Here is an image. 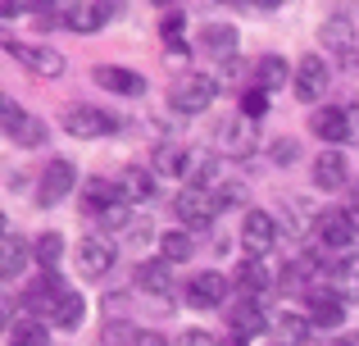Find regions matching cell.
<instances>
[{"mask_svg":"<svg viewBox=\"0 0 359 346\" xmlns=\"http://www.w3.org/2000/svg\"><path fill=\"white\" fill-rule=\"evenodd\" d=\"M219 346H245V342L241 338H228V342H219Z\"/></svg>","mask_w":359,"mask_h":346,"instance_id":"obj_44","label":"cell"},{"mask_svg":"<svg viewBox=\"0 0 359 346\" xmlns=\"http://www.w3.org/2000/svg\"><path fill=\"white\" fill-rule=\"evenodd\" d=\"M250 73H255V87H259V91H278V87H287V82H296L282 55H264V60H255Z\"/></svg>","mask_w":359,"mask_h":346,"instance_id":"obj_21","label":"cell"},{"mask_svg":"<svg viewBox=\"0 0 359 346\" xmlns=\"http://www.w3.org/2000/svg\"><path fill=\"white\" fill-rule=\"evenodd\" d=\"M173 214L187 223V228H214V219H219V201H214V192H205V187H187V192H177L173 201Z\"/></svg>","mask_w":359,"mask_h":346,"instance_id":"obj_2","label":"cell"},{"mask_svg":"<svg viewBox=\"0 0 359 346\" xmlns=\"http://www.w3.org/2000/svg\"><path fill=\"white\" fill-rule=\"evenodd\" d=\"M346 128H351V142H359V105H346Z\"/></svg>","mask_w":359,"mask_h":346,"instance_id":"obj_40","label":"cell"},{"mask_svg":"<svg viewBox=\"0 0 359 346\" xmlns=\"http://www.w3.org/2000/svg\"><path fill=\"white\" fill-rule=\"evenodd\" d=\"M73 260H78V274L82 278H105L114 269V246L105 237H82L73 246Z\"/></svg>","mask_w":359,"mask_h":346,"instance_id":"obj_10","label":"cell"},{"mask_svg":"<svg viewBox=\"0 0 359 346\" xmlns=\"http://www.w3.org/2000/svg\"><path fill=\"white\" fill-rule=\"evenodd\" d=\"M346 301L337 292H309V324L314 328H341Z\"/></svg>","mask_w":359,"mask_h":346,"instance_id":"obj_18","label":"cell"},{"mask_svg":"<svg viewBox=\"0 0 359 346\" xmlns=\"http://www.w3.org/2000/svg\"><path fill=\"white\" fill-rule=\"evenodd\" d=\"M114 128H118V119L105 114V109H96V105H73V109H64V133H69V137H82V142L109 137Z\"/></svg>","mask_w":359,"mask_h":346,"instance_id":"obj_3","label":"cell"},{"mask_svg":"<svg viewBox=\"0 0 359 346\" xmlns=\"http://www.w3.org/2000/svg\"><path fill=\"white\" fill-rule=\"evenodd\" d=\"M132 283H137L141 292L159 296V301H168V296H173V274H168V265H164V260H150V265H137Z\"/></svg>","mask_w":359,"mask_h":346,"instance_id":"obj_19","label":"cell"},{"mask_svg":"<svg viewBox=\"0 0 359 346\" xmlns=\"http://www.w3.org/2000/svg\"><path fill=\"white\" fill-rule=\"evenodd\" d=\"M173 346H219V342H214L210 333H201V328H187V333H182V338H177Z\"/></svg>","mask_w":359,"mask_h":346,"instance_id":"obj_39","label":"cell"},{"mask_svg":"<svg viewBox=\"0 0 359 346\" xmlns=\"http://www.w3.org/2000/svg\"><path fill=\"white\" fill-rule=\"evenodd\" d=\"M5 51L14 55V60H23L32 73H41V78H60V73H64V55L60 51H46V46H18V41H5Z\"/></svg>","mask_w":359,"mask_h":346,"instance_id":"obj_15","label":"cell"},{"mask_svg":"<svg viewBox=\"0 0 359 346\" xmlns=\"http://www.w3.org/2000/svg\"><path fill=\"white\" fill-rule=\"evenodd\" d=\"M337 346H359V338H341V342H337Z\"/></svg>","mask_w":359,"mask_h":346,"instance_id":"obj_43","label":"cell"},{"mask_svg":"<svg viewBox=\"0 0 359 346\" xmlns=\"http://www.w3.org/2000/svg\"><path fill=\"white\" fill-rule=\"evenodd\" d=\"M332 283H337V296H341V301H359V255L341 260V265L332 269Z\"/></svg>","mask_w":359,"mask_h":346,"instance_id":"obj_30","label":"cell"},{"mask_svg":"<svg viewBox=\"0 0 359 346\" xmlns=\"http://www.w3.org/2000/svg\"><path fill=\"white\" fill-rule=\"evenodd\" d=\"M182 27H187V14L182 9H168L164 18H159V36H164V46H182Z\"/></svg>","mask_w":359,"mask_h":346,"instance_id":"obj_34","label":"cell"},{"mask_svg":"<svg viewBox=\"0 0 359 346\" xmlns=\"http://www.w3.org/2000/svg\"><path fill=\"white\" fill-rule=\"evenodd\" d=\"M296 155H300V146L291 142V137H282V142H273V160H278V164H291Z\"/></svg>","mask_w":359,"mask_h":346,"instance_id":"obj_38","label":"cell"},{"mask_svg":"<svg viewBox=\"0 0 359 346\" xmlns=\"http://www.w3.org/2000/svg\"><path fill=\"white\" fill-rule=\"evenodd\" d=\"M109 18H114L109 5H64L60 9V23L69 27V32H100Z\"/></svg>","mask_w":359,"mask_h":346,"instance_id":"obj_16","label":"cell"},{"mask_svg":"<svg viewBox=\"0 0 359 346\" xmlns=\"http://www.w3.org/2000/svg\"><path fill=\"white\" fill-rule=\"evenodd\" d=\"M27 251H32V246H27V241L18 237V232H9V237H5V260H0V274H5L9 283H14V278L23 274V265H27Z\"/></svg>","mask_w":359,"mask_h":346,"instance_id":"obj_28","label":"cell"},{"mask_svg":"<svg viewBox=\"0 0 359 346\" xmlns=\"http://www.w3.org/2000/svg\"><path fill=\"white\" fill-rule=\"evenodd\" d=\"M241 114H245V119H264V114H269V91L245 87V91H241Z\"/></svg>","mask_w":359,"mask_h":346,"instance_id":"obj_35","label":"cell"},{"mask_svg":"<svg viewBox=\"0 0 359 346\" xmlns=\"http://www.w3.org/2000/svg\"><path fill=\"white\" fill-rule=\"evenodd\" d=\"M318 241H323L327 251H351L359 241V223L346 210H327L323 219H318Z\"/></svg>","mask_w":359,"mask_h":346,"instance_id":"obj_12","label":"cell"},{"mask_svg":"<svg viewBox=\"0 0 359 346\" xmlns=\"http://www.w3.org/2000/svg\"><path fill=\"white\" fill-rule=\"evenodd\" d=\"M41 319L55 324V328H64V333H73V328H82V319H87V301H82V292H73V287H60V292L50 296V305H46Z\"/></svg>","mask_w":359,"mask_h":346,"instance_id":"obj_7","label":"cell"},{"mask_svg":"<svg viewBox=\"0 0 359 346\" xmlns=\"http://www.w3.org/2000/svg\"><path fill=\"white\" fill-rule=\"evenodd\" d=\"M0 114H5V137H14L18 146H41L46 142V124L36 114H27L18 100H0Z\"/></svg>","mask_w":359,"mask_h":346,"instance_id":"obj_5","label":"cell"},{"mask_svg":"<svg viewBox=\"0 0 359 346\" xmlns=\"http://www.w3.org/2000/svg\"><path fill=\"white\" fill-rule=\"evenodd\" d=\"M201 46L210 55H223V60H232V46H237V27H228V23H210L201 32Z\"/></svg>","mask_w":359,"mask_h":346,"instance_id":"obj_26","label":"cell"},{"mask_svg":"<svg viewBox=\"0 0 359 346\" xmlns=\"http://www.w3.org/2000/svg\"><path fill=\"white\" fill-rule=\"evenodd\" d=\"M273 328H278L282 346H287V342H305V338H309V328H314V324H309L305 314H278V319H273Z\"/></svg>","mask_w":359,"mask_h":346,"instance_id":"obj_32","label":"cell"},{"mask_svg":"<svg viewBox=\"0 0 359 346\" xmlns=\"http://www.w3.org/2000/svg\"><path fill=\"white\" fill-rule=\"evenodd\" d=\"M296 96L300 100H323L327 96V60L323 55H305V60L296 64Z\"/></svg>","mask_w":359,"mask_h":346,"instance_id":"obj_13","label":"cell"},{"mask_svg":"<svg viewBox=\"0 0 359 346\" xmlns=\"http://www.w3.org/2000/svg\"><path fill=\"white\" fill-rule=\"evenodd\" d=\"M187 305L191 310H214V305H223V296H228V278L219 274V269H205V274H196L191 283H187Z\"/></svg>","mask_w":359,"mask_h":346,"instance_id":"obj_11","label":"cell"},{"mask_svg":"<svg viewBox=\"0 0 359 346\" xmlns=\"http://www.w3.org/2000/svg\"><path fill=\"white\" fill-rule=\"evenodd\" d=\"M309 133L314 137H323L327 142V151H332L337 142H351V128H346V109H314V114H309Z\"/></svg>","mask_w":359,"mask_h":346,"instance_id":"obj_17","label":"cell"},{"mask_svg":"<svg viewBox=\"0 0 359 346\" xmlns=\"http://www.w3.org/2000/svg\"><path fill=\"white\" fill-rule=\"evenodd\" d=\"M318 36H323L327 55H337V60H355L359 55V27L351 23V14H327Z\"/></svg>","mask_w":359,"mask_h":346,"instance_id":"obj_6","label":"cell"},{"mask_svg":"<svg viewBox=\"0 0 359 346\" xmlns=\"http://www.w3.org/2000/svg\"><path fill=\"white\" fill-rule=\"evenodd\" d=\"M123 237H132V241H150V214H146V210H137V214H132V223L123 228Z\"/></svg>","mask_w":359,"mask_h":346,"instance_id":"obj_36","label":"cell"},{"mask_svg":"<svg viewBox=\"0 0 359 346\" xmlns=\"http://www.w3.org/2000/svg\"><path fill=\"white\" fill-rule=\"evenodd\" d=\"M214 96H219V78H210V73H182L168 87V105L177 114H201V109H210Z\"/></svg>","mask_w":359,"mask_h":346,"instance_id":"obj_1","label":"cell"},{"mask_svg":"<svg viewBox=\"0 0 359 346\" xmlns=\"http://www.w3.org/2000/svg\"><path fill=\"white\" fill-rule=\"evenodd\" d=\"M96 82L105 91H118V96H146V78L132 69H114V64H100L96 69Z\"/></svg>","mask_w":359,"mask_h":346,"instance_id":"obj_20","label":"cell"},{"mask_svg":"<svg viewBox=\"0 0 359 346\" xmlns=\"http://www.w3.org/2000/svg\"><path fill=\"white\" fill-rule=\"evenodd\" d=\"M191 160L196 155L191 151H182V146H159L155 151V173H164V178H191Z\"/></svg>","mask_w":359,"mask_h":346,"instance_id":"obj_23","label":"cell"},{"mask_svg":"<svg viewBox=\"0 0 359 346\" xmlns=\"http://www.w3.org/2000/svg\"><path fill=\"white\" fill-rule=\"evenodd\" d=\"M214 151L219 155H232V160H245V155L255 151V128L245 114H232L223 119L219 128H214Z\"/></svg>","mask_w":359,"mask_h":346,"instance_id":"obj_4","label":"cell"},{"mask_svg":"<svg viewBox=\"0 0 359 346\" xmlns=\"http://www.w3.org/2000/svg\"><path fill=\"white\" fill-rule=\"evenodd\" d=\"M346 214H351V219L359 223V187H355V192H351V201H346Z\"/></svg>","mask_w":359,"mask_h":346,"instance_id":"obj_42","label":"cell"},{"mask_svg":"<svg viewBox=\"0 0 359 346\" xmlns=\"http://www.w3.org/2000/svg\"><path fill=\"white\" fill-rule=\"evenodd\" d=\"M219 64H223V69H219V87H223V82H237L245 73V60H237V55H232V60H219Z\"/></svg>","mask_w":359,"mask_h":346,"instance_id":"obj_37","label":"cell"},{"mask_svg":"<svg viewBox=\"0 0 359 346\" xmlns=\"http://www.w3.org/2000/svg\"><path fill=\"white\" fill-rule=\"evenodd\" d=\"M346 173H351V164H346L341 151H323L314 160V182L323 187V192H337V187H346Z\"/></svg>","mask_w":359,"mask_h":346,"instance_id":"obj_22","label":"cell"},{"mask_svg":"<svg viewBox=\"0 0 359 346\" xmlns=\"http://www.w3.org/2000/svg\"><path fill=\"white\" fill-rule=\"evenodd\" d=\"M32 255L41 260L46 269H55V265L64 260V237H60V232H41V237L32 241Z\"/></svg>","mask_w":359,"mask_h":346,"instance_id":"obj_33","label":"cell"},{"mask_svg":"<svg viewBox=\"0 0 359 346\" xmlns=\"http://www.w3.org/2000/svg\"><path fill=\"white\" fill-rule=\"evenodd\" d=\"M132 346H168V342L159 338V333H137V338H132Z\"/></svg>","mask_w":359,"mask_h":346,"instance_id":"obj_41","label":"cell"},{"mask_svg":"<svg viewBox=\"0 0 359 346\" xmlns=\"http://www.w3.org/2000/svg\"><path fill=\"white\" fill-rule=\"evenodd\" d=\"M9 346H50V333H46L41 319H14V328H9Z\"/></svg>","mask_w":359,"mask_h":346,"instance_id":"obj_29","label":"cell"},{"mask_svg":"<svg viewBox=\"0 0 359 346\" xmlns=\"http://www.w3.org/2000/svg\"><path fill=\"white\" fill-rule=\"evenodd\" d=\"M273 346H282V342H273Z\"/></svg>","mask_w":359,"mask_h":346,"instance_id":"obj_45","label":"cell"},{"mask_svg":"<svg viewBox=\"0 0 359 346\" xmlns=\"http://www.w3.org/2000/svg\"><path fill=\"white\" fill-rule=\"evenodd\" d=\"M118 187H123V196H128V205H132V201H150V192H155V178H150L146 169H123V173H118Z\"/></svg>","mask_w":359,"mask_h":346,"instance_id":"obj_31","label":"cell"},{"mask_svg":"<svg viewBox=\"0 0 359 346\" xmlns=\"http://www.w3.org/2000/svg\"><path fill=\"white\" fill-rule=\"evenodd\" d=\"M232 283L241 287V296H245V301H255L259 292H269V274H264V265H259V260H245V265L237 269V278H232Z\"/></svg>","mask_w":359,"mask_h":346,"instance_id":"obj_27","label":"cell"},{"mask_svg":"<svg viewBox=\"0 0 359 346\" xmlns=\"http://www.w3.org/2000/svg\"><path fill=\"white\" fill-rule=\"evenodd\" d=\"M241 246H245V255H250V260L269 255V251L278 246V223H273L264 210H250V214H245V223H241Z\"/></svg>","mask_w":359,"mask_h":346,"instance_id":"obj_9","label":"cell"},{"mask_svg":"<svg viewBox=\"0 0 359 346\" xmlns=\"http://www.w3.org/2000/svg\"><path fill=\"white\" fill-rule=\"evenodd\" d=\"M73 182H78V169H73L69 160H50L46 164V173H41V182H36V205H60L64 196L73 192Z\"/></svg>","mask_w":359,"mask_h":346,"instance_id":"obj_8","label":"cell"},{"mask_svg":"<svg viewBox=\"0 0 359 346\" xmlns=\"http://www.w3.org/2000/svg\"><path fill=\"white\" fill-rule=\"evenodd\" d=\"M191 237H187L182 228H173V232H164V237H159V260H164V265H187V260H191Z\"/></svg>","mask_w":359,"mask_h":346,"instance_id":"obj_25","label":"cell"},{"mask_svg":"<svg viewBox=\"0 0 359 346\" xmlns=\"http://www.w3.org/2000/svg\"><path fill=\"white\" fill-rule=\"evenodd\" d=\"M114 205H128V196H123L118 182H109V178H91V182L82 187V210H87V214L105 219Z\"/></svg>","mask_w":359,"mask_h":346,"instance_id":"obj_14","label":"cell"},{"mask_svg":"<svg viewBox=\"0 0 359 346\" xmlns=\"http://www.w3.org/2000/svg\"><path fill=\"white\" fill-rule=\"evenodd\" d=\"M232 328H237V338H255V333L269 328V314L259 310V301H241L232 310Z\"/></svg>","mask_w":359,"mask_h":346,"instance_id":"obj_24","label":"cell"}]
</instances>
